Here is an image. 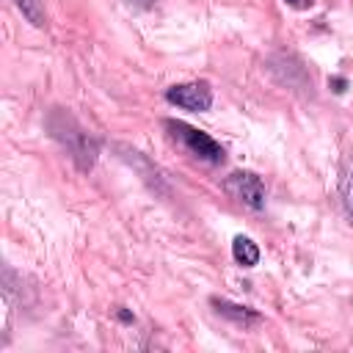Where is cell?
<instances>
[{
	"label": "cell",
	"instance_id": "obj_1",
	"mask_svg": "<svg viewBox=\"0 0 353 353\" xmlns=\"http://www.w3.org/2000/svg\"><path fill=\"white\" fill-rule=\"evenodd\" d=\"M165 127L171 130V135H174L176 141L185 143V149H188L190 154H196V157H201V160H210V163H221V160H223L221 143H215L207 132H201V130H196V127H190V124H185V121H165Z\"/></svg>",
	"mask_w": 353,
	"mask_h": 353
},
{
	"label": "cell",
	"instance_id": "obj_2",
	"mask_svg": "<svg viewBox=\"0 0 353 353\" xmlns=\"http://www.w3.org/2000/svg\"><path fill=\"white\" fill-rule=\"evenodd\" d=\"M226 190H229L237 201H243L245 207H251V210H262V207H265V185H262V179H259L256 174H251V171H234V174L226 179Z\"/></svg>",
	"mask_w": 353,
	"mask_h": 353
},
{
	"label": "cell",
	"instance_id": "obj_3",
	"mask_svg": "<svg viewBox=\"0 0 353 353\" xmlns=\"http://www.w3.org/2000/svg\"><path fill=\"white\" fill-rule=\"evenodd\" d=\"M168 102L185 108V110H210L212 105V91L207 83H179V85H171L165 91Z\"/></svg>",
	"mask_w": 353,
	"mask_h": 353
},
{
	"label": "cell",
	"instance_id": "obj_4",
	"mask_svg": "<svg viewBox=\"0 0 353 353\" xmlns=\"http://www.w3.org/2000/svg\"><path fill=\"white\" fill-rule=\"evenodd\" d=\"M232 254H234V259H237L240 265H245V268H251V265L259 262V248H256V243H254L251 237H243V234L234 237Z\"/></svg>",
	"mask_w": 353,
	"mask_h": 353
},
{
	"label": "cell",
	"instance_id": "obj_5",
	"mask_svg": "<svg viewBox=\"0 0 353 353\" xmlns=\"http://www.w3.org/2000/svg\"><path fill=\"white\" fill-rule=\"evenodd\" d=\"M339 193H342L345 210H347L350 218H353V157H347V160L342 163V171H339Z\"/></svg>",
	"mask_w": 353,
	"mask_h": 353
},
{
	"label": "cell",
	"instance_id": "obj_6",
	"mask_svg": "<svg viewBox=\"0 0 353 353\" xmlns=\"http://www.w3.org/2000/svg\"><path fill=\"white\" fill-rule=\"evenodd\" d=\"M212 306H218L221 314L237 320V323H248V320H256V312H251L248 306H237V303H226V301H212Z\"/></svg>",
	"mask_w": 353,
	"mask_h": 353
},
{
	"label": "cell",
	"instance_id": "obj_7",
	"mask_svg": "<svg viewBox=\"0 0 353 353\" xmlns=\"http://www.w3.org/2000/svg\"><path fill=\"white\" fill-rule=\"evenodd\" d=\"M17 8L36 25V28H44V11H41V0H14Z\"/></svg>",
	"mask_w": 353,
	"mask_h": 353
},
{
	"label": "cell",
	"instance_id": "obj_8",
	"mask_svg": "<svg viewBox=\"0 0 353 353\" xmlns=\"http://www.w3.org/2000/svg\"><path fill=\"white\" fill-rule=\"evenodd\" d=\"M127 3H130V6H138V8H149L154 0H127Z\"/></svg>",
	"mask_w": 353,
	"mask_h": 353
},
{
	"label": "cell",
	"instance_id": "obj_9",
	"mask_svg": "<svg viewBox=\"0 0 353 353\" xmlns=\"http://www.w3.org/2000/svg\"><path fill=\"white\" fill-rule=\"evenodd\" d=\"M287 3H290V6H295V8H306L312 0H287Z\"/></svg>",
	"mask_w": 353,
	"mask_h": 353
}]
</instances>
